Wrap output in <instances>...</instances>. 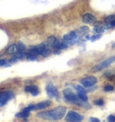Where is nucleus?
<instances>
[{
    "label": "nucleus",
    "mask_w": 115,
    "mask_h": 122,
    "mask_svg": "<svg viewBox=\"0 0 115 122\" xmlns=\"http://www.w3.org/2000/svg\"><path fill=\"white\" fill-rule=\"evenodd\" d=\"M89 121L91 122H99V119L96 118H89Z\"/></svg>",
    "instance_id": "nucleus-28"
},
{
    "label": "nucleus",
    "mask_w": 115,
    "mask_h": 122,
    "mask_svg": "<svg viewBox=\"0 0 115 122\" xmlns=\"http://www.w3.org/2000/svg\"><path fill=\"white\" fill-rule=\"evenodd\" d=\"M104 100L103 99H99V100H97V101L94 102V104L97 105V106H103V105H104Z\"/></svg>",
    "instance_id": "nucleus-23"
},
{
    "label": "nucleus",
    "mask_w": 115,
    "mask_h": 122,
    "mask_svg": "<svg viewBox=\"0 0 115 122\" xmlns=\"http://www.w3.org/2000/svg\"><path fill=\"white\" fill-rule=\"evenodd\" d=\"M51 102L50 101H45V102H39L36 105H34V110H44L46 109L47 107H49L50 105Z\"/></svg>",
    "instance_id": "nucleus-11"
},
{
    "label": "nucleus",
    "mask_w": 115,
    "mask_h": 122,
    "mask_svg": "<svg viewBox=\"0 0 115 122\" xmlns=\"http://www.w3.org/2000/svg\"><path fill=\"white\" fill-rule=\"evenodd\" d=\"M63 94H64V98H65L66 102H72L73 104H76V103H77L80 101L77 94L76 95L70 89H65L63 91Z\"/></svg>",
    "instance_id": "nucleus-3"
},
{
    "label": "nucleus",
    "mask_w": 115,
    "mask_h": 122,
    "mask_svg": "<svg viewBox=\"0 0 115 122\" xmlns=\"http://www.w3.org/2000/svg\"><path fill=\"white\" fill-rule=\"evenodd\" d=\"M75 89H76V91H77V94H82V93H85L86 91L83 89L82 86H79V85H75Z\"/></svg>",
    "instance_id": "nucleus-17"
},
{
    "label": "nucleus",
    "mask_w": 115,
    "mask_h": 122,
    "mask_svg": "<svg viewBox=\"0 0 115 122\" xmlns=\"http://www.w3.org/2000/svg\"><path fill=\"white\" fill-rule=\"evenodd\" d=\"M77 96H78V98H79V100H80L81 102H87V96H86V94L85 93H82V94H77Z\"/></svg>",
    "instance_id": "nucleus-19"
},
{
    "label": "nucleus",
    "mask_w": 115,
    "mask_h": 122,
    "mask_svg": "<svg viewBox=\"0 0 115 122\" xmlns=\"http://www.w3.org/2000/svg\"><path fill=\"white\" fill-rule=\"evenodd\" d=\"M97 83V78L94 76H88L81 80V84L84 87H92Z\"/></svg>",
    "instance_id": "nucleus-6"
},
{
    "label": "nucleus",
    "mask_w": 115,
    "mask_h": 122,
    "mask_svg": "<svg viewBox=\"0 0 115 122\" xmlns=\"http://www.w3.org/2000/svg\"><path fill=\"white\" fill-rule=\"evenodd\" d=\"M24 91L29 92V93H31L32 96H37L40 93L38 86H36V85H28V86H25L24 87Z\"/></svg>",
    "instance_id": "nucleus-8"
},
{
    "label": "nucleus",
    "mask_w": 115,
    "mask_h": 122,
    "mask_svg": "<svg viewBox=\"0 0 115 122\" xmlns=\"http://www.w3.org/2000/svg\"><path fill=\"white\" fill-rule=\"evenodd\" d=\"M82 21L84 23H95V17L91 14H85L82 16Z\"/></svg>",
    "instance_id": "nucleus-9"
},
{
    "label": "nucleus",
    "mask_w": 115,
    "mask_h": 122,
    "mask_svg": "<svg viewBox=\"0 0 115 122\" xmlns=\"http://www.w3.org/2000/svg\"><path fill=\"white\" fill-rule=\"evenodd\" d=\"M14 55H15V57H17L18 59H21V58H23V57L25 56V53H24V51H21V50H19V51H17V52L15 53Z\"/></svg>",
    "instance_id": "nucleus-18"
},
{
    "label": "nucleus",
    "mask_w": 115,
    "mask_h": 122,
    "mask_svg": "<svg viewBox=\"0 0 115 122\" xmlns=\"http://www.w3.org/2000/svg\"><path fill=\"white\" fill-rule=\"evenodd\" d=\"M114 90V87L112 86V85H110V84H108V85H105L104 87V92H111Z\"/></svg>",
    "instance_id": "nucleus-21"
},
{
    "label": "nucleus",
    "mask_w": 115,
    "mask_h": 122,
    "mask_svg": "<svg viewBox=\"0 0 115 122\" xmlns=\"http://www.w3.org/2000/svg\"><path fill=\"white\" fill-rule=\"evenodd\" d=\"M58 41L56 39V37H54V36H50L49 39H47L45 44H46L48 47L54 49V48L56 47V45L58 44Z\"/></svg>",
    "instance_id": "nucleus-10"
},
{
    "label": "nucleus",
    "mask_w": 115,
    "mask_h": 122,
    "mask_svg": "<svg viewBox=\"0 0 115 122\" xmlns=\"http://www.w3.org/2000/svg\"><path fill=\"white\" fill-rule=\"evenodd\" d=\"M7 63V60L6 59H0V66H5Z\"/></svg>",
    "instance_id": "nucleus-27"
},
{
    "label": "nucleus",
    "mask_w": 115,
    "mask_h": 122,
    "mask_svg": "<svg viewBox=\"0 0 115 122\" xmlns=\"http://www.w3.org/2000/svg\"><path fill=\"white\" fill-rule=\"evenodd\" d=\"M83 119V116L77 112H75L73 111H68V113L66 116V120L70 122H78Z\"/></svg>",
    "instance_id": "nucleus-4"
},
{
    "label": "nucleus",
    "mask_w": 115,
    "mask_h": 122,
    "mask_svg": "<svg viewBox=\"0 0 115 122\" xmlns=\"http://www.w3.org/2000/svg\"><path fill=\"white\" fill-rule=\"evenodd\" d=\"M101 36H102V35L99 34V33H97L96 35H94V36H92V37H91V41H94L98 40L99 38H101Z\"/></svg>",
    "instance_id": "nucleus-25"
},
{
    "label": "nucleus",
    "mask_w": 115,
    "mask_h": 122,
    "mask_svg": "<svg viewBox=\"0 0 115 122\" xmlns=\"http://www.w3.org/2000/svg\"><path fill=\"white\" fill-rule=\"evenodd\" d=\"M29 116H30V112H28V111H22L21 112L16 114V118H27V117H29Z\"/></svg>",
    "instance_id": "nucleus-15"
},
{
    "label": "nucleus",
    "mask_w": 115,
    "mask_h": 122,
    "mask_svg": "<svg viewBox=\"0 0 115 122\" xmlns=\"http://www.w3.org/2000/svg\"><path fill=\"white\" fill-rule=\"evenodd\" d=\"M46 92L48 96L50 97V98H58V92L57 88L55 87L52 84H50L47 85Z\"/></svg>",
    "instance_id": "nucleus-7"
},
{
    "label": "nucleus",
    "mask_w": 115,
    "mask_h": 122,
    "mask_svg": "<svg viewBox=\"0 0 115 122\" xmlns=\"http://www.w3.org/2000/svg\"><path fill=\"white\" fill-rule=\"evenodd\" d=\"M105 23H111L112 26L115 27V15H109L105 18Z\"/></svg>",
    "instance_id": "nucleus-14"
},
{
    "label": "nucleus",
    "mask_w": 115,
    "mask_h": 122,
    "mask_svg": "<svg viewBox=\"0 0 115 122\" xmlns=\"http://www.w3.org/2000/svg\"><path fill=\"white\" fill-rule=\"evenodd\" d=\"M32 110H34V105H29L28 107H26V108H24L23 111H28V112H30L31 111H32Z\"/></svg>",
    "instance_id": "nucleus-24"
},
{
    "label": "nucleus",
    "mask_w": 115,
    "mask_h": 122,
    "mask_svg": "<svg viewBox=\"0 0 115 122\" xmlns=\"http://www.w3.org/2000/svg\"><path fill=\"white\" fill-rule=\"evenodd\" d=\"M107 120L108 121H110V122H114L115 121V117L113 116V115H110L109 117H108V118H107Z\"/></svg>",
    "instance_id": "nucleus-26"
},
{
    "label": "nucleus",
    "mask_w": 115,
    "mask_h": 122,
    "mask_svg": "<svg viewBox=\"0 0 115 122\" xmlns=\"http://www.w3.org/2000/svg\"><path fill=\"white\" fill-rule=\"evenodd\" d=\"M17 47H18V50H21V51H24V50H25V46L23 45L22 42H18Z\"/></svg>",
    "instance_id": "nucleus-22"
},
{
    "label": "nucleus",
    "mask_w": 115,
    "mask_h": 122,
    "mask_svg": "<svg viewBox=\"0 0 115 122\" xmlns=\"http://www.w3.org/2000/svg\"><path fill=\"white\" fill-rule=\"evenodd\" d=\"M104 26H95L94 28V31L95 33H99V34H102L103 32L104 31Z\"/></svg>",
    "instance_id": "nucleus-16"
},
{
    "label": "nucleus",
    "mask_w": 115,
    "mask_h": 122,
    "mask_svg": "<svg viewBox=\"0 0 115 122\" xmlns=\"http://www.w3.org/2000/svg\"><path fill=\"white\" fill-rule=\"evenodd\" d=\"M13 98V92L10 91L0 92V107L5 106L10 99Z\"/></svg>",
    "instance_id": "nucleus-5"
},
{
    "label": "nucleus",
    "mask_w": 115,
    "mask_h": 122,
    "mask_svg": "<svg viewBox=\"0 0 115 122\" xmlns=\"http://www.w3.org/2000/svg\"><path fill=\"white\" fill-rule=\"evenodd\" d=\"M26 57L28 60L32 61V60H36L37 59V55H32V54H27Z\"/></svg>",
    "instance_id": "nucleus-20"
},
{
    "label": "nucleus",
    "mask_w": 115,
    "mask_h": 122,
    "mask_svg": "<svg viewBox=\"0 0 115 122\" xmlns=\"http://www.w3.org/2000/svg\"><path fill=\"white\" fill-rule=\"evenodd\" d=\"M115 62V57H111L107 58V59H105V60L102 61L101 63H99L98 65L94 66L92 69H91V71L92 72H98V71H101V70H103V69L106 68L107 66H109L110 65H111L112 63H114Z\"/></svg>",
    "instance_id": "nucleus-2"
},
{
    "label": "nucleus",
    "mask_w": 115,
    "mask_h": 122,
    "mask_svg": "<svg viewBox=\"0 0 115 122\" xmlns=\"http://www.w3.org/2000/svg\"><path fill=\"white\" fill-rule=\"evenodd\" d=\"M113 48H115V43L113 44Z\"/></svg>",
    "instance_id": "nucleus-29"
},
{
    "label": "nucleus",
    "mask_w": 115,
    "mask_h": 122,
    "mask_svg": "<svg viewBox=\"0 0 115 122\" xmlns=\"http://www.w3.org/2000/svg\"><path fill=\"white\" fill-rule=\"evenodd\" d=\"M66 113V108L65 107H57L53 110L49 111H45V112H42L39 113L38 117H41L42 118H48V119H51V120H58L64 117Z\"/></svg>",
    "instance_id": "nucleus-1"
},
{
    "label": "nucleus",
    "mask_w": 115,
    "mask_h": 122,
    "mask_svg": "<svg viewBox=\"0 0 115 122\" xmlns=\"http://www.w3.org/2000/svg\"><path fill=\"white\" fill-rule=\"evenodd\" d=\"M17 51H19L18 50V47H17V44H12L8 47L7 49H6V52L7 54H14L16 53Z\"/></svg>",
    "instance_id": "nucleus-12"
},
{
    "label": "nucleus",
    "mask_w": 115,
    "mask_h": 122,
    "mask_svg": "<svg viewBox=\"0 0 115 122\" xmlns=\"http://www.w3.org/2000/svg\"><path fill=\"white\" fill-rule=\"evenodd\" d=\"M89 31V28L86 26H82L80 28H78L77 30H76V32H77V34H85V33H87Z\"/></svg>",
    "instance_id": "nucleus-13"
}]
</instances>
